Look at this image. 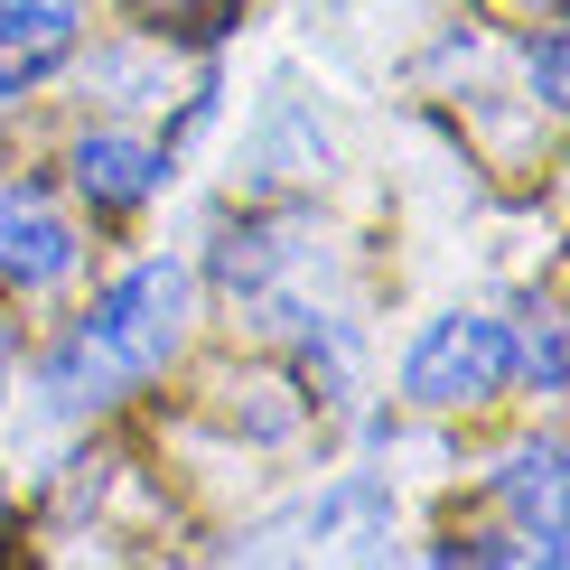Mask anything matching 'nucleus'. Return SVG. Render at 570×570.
I'll return each mask as SVG.
<instances>
[{
    "label": "nucleus",
    "mask_w": 570,
    "mask_h": 570,
    "mask_svg": "<svg viewBox=\"0 0 570 570\" xmlns=\"http://www.w3.org/2000/svg\"><path fill=\"white\" fill-rule=\"evenodd\" d=\"M187 308H197V281H187V263L150 253V263H131L104 299H94L85 337L104 346L112 365H122V384H140V374H159V365L187 346Z\"/></svg>",
    "instance_id": "1"
},
{
    "label": "nucleus",
    "mask_w": 570,
    "mask_h": 570,
    "mask_svg": "<svg viewBox=\"0 0 570 570\" xmlns=\"http://www.w3.org/2000/svg\"><path fill=\"white\" fill-rule=\"evenodd\" d=\"M514 384V337L505 318H478V308H449L412 337L402 355V393L421 402V412H478Z\"/></svg>",
    "instance_id": "2"
},
{
    "label": "nucleus",
    "mask_w": 570,
    "mask_h": 570,
    "mask_svg": "<svg viewBox=\"0 0 570 570\" xmlns=\"http://www.w3.org/2000/svg\"><path fill=\"white\" fill-rule=\"evenodd\" d=\"M384 533H393V495L374 487V478H337L327 495H308V505H291L281 524H253L234 552H384Z\"/></svg>",
    "instance_id": "3"
},
{
    "label": "nucleus",
    "mask_w": 570,
    "mask_h": 570,
    "mask_svg": "<svg viewBox=\"0 0 570 570\" xmlns=\"http://www.w3.org/2000/svg\"><path fill=\"white\" fill-rule=\"evenodd\" d=\"M76 187L94 206H140V197L169 187V150L140 140V131H85L76 140Z\"/></svg>",
    "instance_id": "4"
},
{
    "label": "nucleus",
    "mask_w": 570,
    "mask_h": 570,
    "mask_svg": "<svg viewBox=\"0 0 570 570\" xmlns=\"http://www.w3.org/2000/svg\"><path fill=\"white\" fill-rule=\"evenodd\" d=\"M66 272H76V225L47 216L38 197L0 206V281H19V291H57Z\"/></svg>",
    "instance_id": "5"
},
{
    "label": "nucleus",
    "mask_w": 570,
    "mask_h": 570,
    "mask_svg": "<svg viewBox=\"0 0 570 570\" xmlns=\"http://www.w3.org/2000/svg\"><path fill=\"white\" fill-rule=\"evenodd\" d=\"M76 19H85V0H0V76H10V94L38 85L76 47Z\"/></svg>",
    "instance_id": "6"
},
{
    "label": "nucleus",
    "mask_w": 570,
    "mask_h": 570,
    "mask_svg": "<svg viewBox=\"0 0 570 570\" xmlns=\"http://www.w3.org/2000/svg\"><path fill=\"white\" fill-rule=\"evenodd\" d=\"M514 365H524V374H533V393H561V327H552V318H542V327H533V337H524V355H514Z\"/></svg>",
    "instance_id": "7"
},
{
    "label": "nucleus",
    "mask_w": 570,
    "mask_h": 570,
    "mask_svg": "<svg viewBox=\"0 0 570 570\" xmlns=\"http://www.w3.org/2000/svg\"><path fill=\"white\" fill-rule=\"evenodd\" d=\"M524 76H533V104H542V112H561V38H533Z\"/></svg>",
    "instance_id": "8"
},
{
    "label": "nucleus",
    "mask_w": 570,
    "mask_h": 570,
    "mask_svg": "<svg viewBox=\"0 0 570 570\" xmlns=\"http://www.w3.org/2000/svg\"><path fill=\"white\" fill-rule=\"evenodd\" d=\"M0 393H10V346H0Z\"/></svg>",
    "instance_id": "9"
},
{
    "label": "nucleus",
    "mask_w": 570,
    "mask_h": 570,
    "mask_svg": "<svg viewBox=\"0 0 570 570\" xmlns=\"http://www.w3.org/2000/svg\"><path fill=\"white\" fill-rule=\"evenodd\" d=\"M0 104H10V76H0Z\"/></svg>",
    "instance_id": "10"
}]
</instances>
